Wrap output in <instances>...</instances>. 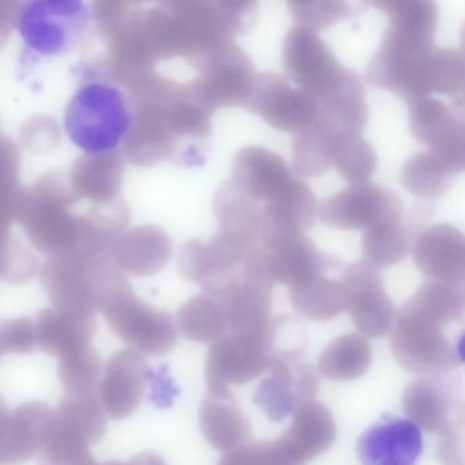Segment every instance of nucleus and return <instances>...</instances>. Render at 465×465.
<instances>
[{
  "instance_id": "f03ea898",
  "label": "nucleus",
  "mask_w": 465,
  "mask_h": 465,
  "mask_svg": "<svg viewBox=\"0 0 465 465\" xmlns=\"http://www.w3.org/2000/svg\"><path fill=\"white\" fill-rule=\"evenodd\" d=\"M133 124L132 105L124 92L107 83L81 86L64 115V129L73 145L88 154L115 151Z\"/></svg>"
},
{
  "instance_id": "9b49d317",
  "label": "nucleus",
  "mask_w": 465,
  "mask_h": 465,
  "mask_svg": "<svg viewBox=\"0 0 465 465\" xmlns=\"http://www.w3.org/2000/svg\"><path fill=\"white\" fill-rule=\"evenodd\" d=\"M268 377L254 391V404L273 423L295 415L307 402L314 401L320 378L306 361H282L272 364Z\"/></svg>"
},
{
  "instance_id": "9d476101",
  "label": "nucleus",
  "mask_w": 465,
  "mask_h": 465,
  "mask_svg": "<svg viewBox=\"0 0 465 465\" xmlns=\"http://www.w3.org/2000/svg\"><path fill=\"white\" fill-rule=\"evenodd\" d=\"M347 312L361 336L380 339L394 322V304L386 292L380 269L361 260L342 272Z\"/></svg>"
},
{
  "instance_id": "58836bf2",
  "label": "nucleus",
  "mask_w": 465,
  "mask_h": 465,
  "mask_svg": "<svg viewBox=\"0 0 465 465\" xmlns=\"http://www.w3.org/2000/svg\"><path fill=\"white\" fill-rule=\"evenodd\" d=\"M36 350V333L29 321L0 322V356L5 353H31Z\"/></svg>"
},
{
  "instance_id": "cd10ccee",
  "label": "nucleus",
  "mask_w": 465,
  "mask_h": 465,
  "mask_svg": "<svg viewBox=\"0 0 465 465\" xmlns=\"http://www.w3.org/2000/svg\"><path fill=\"white\" fill-rule=\"evenodd\" d=\"M456 171L431 151L420 152L405 162L401 183L411 194L437 198L448 192Z\"/></svg>"
},
{
  "instance_id": "c85d7f7f",
  "label": "nucleus",
  "mask_w": 465,
  "mask_h": 465,
  "mask_svg": "<svg viewBox=\"0 0 465 465\" xmlns=\"http://www.w3.org/2000/svg\"><path fill=\"white\" fill-rule=\"evenodd\" d=\"M178 328L190 341L214 342L227 334L224 307L219 299L200 295L178 312Z\"/></svg>"
},
{
  "instance_id": "7c9ffc66",
  "label": "nucleus",
  "mask_w": 465,
  "mask_h": 465,
  "mask_svg": "<svg viewBox=\"0 0 465 465\" xmlns=\"http://www.w3.org/2000/svg\"><path fill=\"white\" fill-rule=\"evenodd\" d=\"M54 415L64 426L89 440L97 443L103 440L107 431L105 411L100 402L99 393L64 394Z\"/></svg>"
},
{
  "instance_id": "7ed1b4c3",
  "label": "nucleus",
  "mask_w": 465,
  "mask_h": 465,
  "mask_svg": "<svg viewBox=\"0 0 465 465\" xmlns=\"http://www.w3.org/2000/svg\"><path fill=\"white\" fill-rule=\"evenodd\" d=\"M92 20L91 7L81 0H34L17 10L15 29L32 53L56 58L84 42Z\"/></svg>"
},
{
  "instance_id": "c756f323",
  "label": "nucleus",
  "mask_w": 465,
  "mask_h": 465,
  "mask_svg": "<svg viewBox=\"0 0 465 465\" xmlns=\"http://www.w3.org/2000/svg\"><path fill=\"white\" fill-rule=\"evenodd\" d=\"M89 440L53 416L37 450L39 465H97Z\"/></svg>"
},
{
  "instance_id": "f257e3e1",
  "label": "nucleus",
  "mask_w": 465,
  "mask_h": 465,
  "mask_svg": "<svg viewBox=\"0 0 465 465\" xmlns=\"http://www.w3.org/2000/svg\"><path fill=\"white\" fill-rule=\"evenodd\" d=\"M464 285L427 280L400 309L391 329L397 363L420 377H440L462 364Z\"/></svg>"
},
{
  "instance_id": "a19ab883",
  "label": "nucleus",
  "mask_w": 465,
  "mask_h": 465,
  "mask_svg": "<svg viewBox=\"0 0 465 465\" xmlns=\"http://www.w3.org/2000/svg\"><path fill=\"white\" fill-rule=\"evenodd\" d=\"M99 465V464H97ZM102 465H127L126 462H119V461H111V462H104V464Z\"/></svg>"
},
{
  "instance_id": "4468645a",
  "label": "nucleus",
  "mask_w": 465,
  "mask_h": 465,
  "mask_svg": "<svg viewBox=\"0 0 465 465\" xmlns=\"http://www.w3.org/2000/svg\"><path fill=\"white\" fill-rule=\"evenodd\" d=\"M356 451L361 465H416L423 437L412 421L385 416L359 437Z\"/></svg>"
},
{
  "instance_id": "f3484780",
  "label": "nucleus",
  "mask_w": 465,
  "mask_h": 465,
  "mask_svg": "<svg viewBox=\"0 0 465 465\" xmlns=\"http://www.w3.org/2000/svg\"><path fill=\"white\" fill-rule=\"evenodd\" d=\"M296 181L284 159L269 149L247 146L233 160L231 182L254 203L277 200Z\"/></svg>"
},
{
  "instance_id": "e433bc0d",
  "label": "nucleus",
  "mask_w": 465,
  "mask_h": 465,
  "mask_svg": "<svg viewBox=\"0 0 465 465\" xmlns=\"http://www.w3.org/2000/svg\"><path fill=\"white\" fill-rule=\"evenodd\" d=\"M265 340L272 364L296 361L303 355L309 342L306 329L301 321L291 315H280L271 320L265 331Z\"/></svg>"
},
{
  "instance_id": "f8f14e48",
  "label": "nucleus",
  "mask_w": 465,
  "mask_h": 465,
  "mask_svg": "<svg viewBox=\"0 0 465 465\" xmlns=\"http://www.w3.org/2000/svg\"><path fill=\"white\" fill-rule=\"evenodd\" d=\"M402 203L399 195L380 184H352L331 195L317 209L318 219L337 230H363L380 220L400 213Z\"/></svg>"
},
{
  "instance_id": "4be33fe9",
  "label": "nucleus",
  "mask_w": 465,
  "mask_h": 465,
  "mask_svg": "<svg viewBox=\"0 0 465 465\" xmlns=\"http://www.w3.org/2000/svg\"><path fill=\"white\" fill-rule=\"evenodd\" d=\"M219 301L224 307L227 334L262 333L271 322L272 288L265 285L239 276L235 287Z\"/></svg>"
},
{
  "instance_id": "39448f33",
  "label": "nucleus",
  "mask_w": 465,
  "mask_h": 465,
  "mask_svg": "<svg viewBox=\"0 0 465 465\" xmlns=\"http://www.w3.org/2000/svg\"><path fill=\"white\" fill-rule=\"evenodd\" d=\"M372 6L389 17V28L375 56L391 64H405L434 48L438 25L437 5L415 0H389Z\"/></svg>"
},
{
  "instance_id": "473e14b6",
  "label": "nucleus",
  "mask_w": 465,
  "mask_h": 465,
  "mask_svg": "<svg viewBox=\"0 0 465 465\" xmlns=\"http://www.w3.org/2000/svg\"><path fill=\"white\" fill-rule=\"evenodd\" d=\"M333 140L310 124L303 132L293 135L292 163L295 173L302 178H318L331 168Z\"/></svg>"
},
{
  "instance_id": "a878e982",
  "label": "nucleus",
  "mask_w": 465,
  "mask_h": 465,
  "mask_svg": "<svg viewBox=\"0 0 465 465\" xmlns=\"http://www.w3.org/2000/svg\"><path fill=\"white\" fill-rule=\"evenodd\" d=\"M371 359L372 351L366 337L345 334L321 352L318 371L331 381L358 380L369 370Z\"/></svg>"
},
{
  "instance_id": "6ab92c4d",
  "label": "nucleus",
  "mask_w": 465,
  "mask_h": 465,
  "mask_svg": "<svg viewBox=\"0 0 465 465\" xmlns=\"http://www.w3.org/2000/svg\"><path fill=\"white\" fill-rule=\"evenodd\" d=\"M110 325L116 334L135 352L163 356L175 348L178 340L175 323L165 312L143 306L114 310Z\"/></svg>"
},
{
  "instance_id": "0eeeda50",
  "label": "nucleus",
  "mask_w": 465,
  "mask_h": 465,
  "mask_svg": "<svg viewBox=\"0 0 465 465\" xmlns=\"http://www.w3.org/2000/svg\"><path fill=\"white\" fill-rule=\"evenodd\" d=\"M402 408L416 426L440 434V440L462 437V394L453 381L440 377H420L402 394Z\"/></svg>"
},
{
  "instance_id": "dca6fc26",
  "label": "nucleus",
  "mask_w": 465,
  "mask_h": 465,
  "mask_svg": "<svg viewBox=\"0 0 465 465\" xmlns=\"http://www.w3.org/2000/svg\"><path fill=\"white\" fill-rule=\"evenodd\" d=\"M151 374L141 353L132 350L115 353L105 364L97 389L105 412L116 420L133 415L141 404Z\"/></svg>"
},
{
  "instance_id": "ea45409f",
  "label": "nucleus",
  "mask_w": 465,
  "mask_h": 465,
  "mask_svg": "<svg viewBox=\"0 0 465 465\" xmlns=\"http://www.w3.org/2000/svg\"><path fill=\"white\" fill-rule=\"evenodd\" d=\"M127 465H167V462L159 456V454L146 451V453L137 454L133 457L130 461L126 462Z\"/></svg>"
},
{
  "instance_id": "2eb2a0df",
  "label": "nucleus",
  "mask_w": 465,
  "mask_h": 465,
  "mask_svg": "<svg viewBox=\"0 0 465 465\" xmlns=\"http://www.w3.org/2000/svg\"><path fill=\"white\" fill-rule=\"evenodd\" d=\"M53 416V408L40 401L25 402L10 412L0 394V465L34 459Z\"/></svg>"
},
{
  "instance_id": "1a4fd4ad",
  "label": "nucleus",
  "mask_w": 465,
  "mask_h": 465,
  "mask_svg": "<svg viewBox=\"0 0 465 465\" xmlns=\"http://www.w3.org/2000/svg\"><path fill=\"white\" fill-rule=\"evenodd\" d=\"M271 364L265 331L225 334L209 347L205 364L206 385L209 389L228 388L230 383L243 385L268 371Z\"/></svg>"
},
{
  "instance_id": "2f4dec72",
  "label": "nucleus",
  "mask_w": 465,
  "mask_h": 465,
  "mask_svg": "<svg viewBox=\"0 0 465 465\" xmlns=\"http://www.w3.org/2000/svg\"><path fill=\"white\" fill-rule=\"evenodd\" d=\"M331 167L351 186L367 183L377 168V154L361 134L347 135L333 141Z\"/></svg>"
},
{
  "instance_id": "b1692460",
  "label": "nucleus",
  "mask_w": 465,
  "mask_h": 465,
  "mask_svg": "<svg viewBox=\"0 0 465 465\" xmlns=\"http://www.w3.org/2000/svg\"><path fill=\"white\" fill-rule=\"evenodd\" d=\"M290 301L293 309L317 322L333 320L347 312V290L341 280L331 279L325 273L291 285Z\"/></svg>"
},
{
  "instance_id": "6e6552de",
  "label": "nucleus",
  "mask_w": 465,
  "mask_h": 465,
  "mask_svg": "<svg viewBox=\"0 0 465 465\" xmlns=\"http://www.w3.org/2000/svg\"><path fill=\"white\" fill-rule=\"evenodd\" d=\"M243 108L273 129L298 134L314 121L318 102L307 92L292 88L280 75L261 73L255 74Z\"/></svg>"
},
{
  "instance_id": "20e7f679",
  "label": "nucleus",
  "mask_w": 465,
  "mask_h": 465,
  "mask_svg": "<svg viewBox=\"0 0 465 465\" xmlns=\"http://www.w3.org/2000/svg\"><path fill=\"white\" fill-rule=\"evenodd\" d=\"M200 77L192 96L211 114L220 107H244L254 84L252 59L236 45L225 43L197 61Z\"/></svg>"
},
{
  "instance_id": "72a5a7b5",
  "label": "nucleus",
  "mask_w": 465,
  "mask_h": 465,
  "mask_svg": "<svg viewBox=\"0 0 465 465\" xmlns=\"http://www.w3.org/2000/svg\"><path fill=\"white\" fill-rule=\"evenodd\" d=\"M59 380L66 394L96 393L102 374V358L89 347L61 356Z\"/></svg>"
},
{
  "instance_id": "ddd939ff",
  "label": "nucleus",
  "mask_w": 465,
  "mask_h": 465,
  "mask_svg": "<svg viewBox=\"0 0 465 465\" xmlns=\"http://www.w3.org/2000/svg\"><path fill=\"white\" fill-rule=\"evenodd\" d=\"M410 127L419 143L429 146L457 173L464 170V124L445 103L432 97L411 103Z\"/></svg>"
},
{
  "instance_id": "5701e85b",
  "label": "nucleus",
  "mask_w": 465,
  "mask_h": 465,
  "mask_svg": "<svg viewBox=\"0 0 465 465\" xmlns=\"http://www.w3.org/2000/svg\"><path fill=\"white\" fill-rule=\"evenodd\" d=\"M336 435V423L331 411L321 402L310 401L293 415L292 424L282 437L309 462L328 451Z\"/></svg>"
},
{
  "instance_id": "412c9836",
  "label": "nucleus",
  "mask_w": 465,
  "mask_h": 465,
  "mask_svg": "<svg viewBox=\"0 0 465 465\" xmlns=\"http://www.w3.org/2000/svg\"><path fill=\"white\" fill-rule=\"evenodd\" d=\"M214 213L219 231L214 235L241 252H247L260 236L261 211L231 181L225 182L214 195Z\"/></svg>"
},
{
  "instance_id": "bb28decb",
  "label": "nucleus",
  "mask_w": 465,
  "mask_h": 465,
  "mask_svg": "<svg viewBox=\"0 0 465 465\" xmlns=\"http://www.w3.org/2000/svg\"><path fill=\"white\" fill-rule=\"evenodd\" d=\"M404 212L391 214L364 231L363 260L375 268H389L410 254V236L404 225Z\"/></svg>"
},
{
  "instance_id": "a211bd4d",
  "label": "nucleus",
  "mask_w": 465,
  "mask_h": 465,
  "mask_svg": "<svg viewBox=\"0 0 465 465\" xmlns=\"http://www.w3.org/2000/svg\"><path fill=\"white\" fill-rule=\"evenodd\" d=\"M413 258L430 280L464 285V236L454 225L440 223L424 231L416 242Z\"/></svg>"
},
{
  "instance_id": "aec40b11",
  "label": "nucleus",
  "mask_w": 465,
  "mask_h": 465,
  "mask_svg": "<svg viewBox=\"0 0 465 465\" xmlns=\"http://www.w3.org/2000/svg\"><path fill=\"white\" fill-rule=\"evenodd\" d=\"M203 437L217 450L227 451L250 442L252 424L230 389H209L200 408Z\"/></svg>"
},
{
  "instance_id": "423d86ee",
  "label": "nucleus",
  "mask_w": 465,
  "mask_h": 465,
  "mask_svg": "<svg viewBox=\"0 0 465 465\" xmlns=\"http://www.w3.org/2000/svg\"><path fill=\"white\" fill-rule=\"evenodd\" d=\"M282 66L287 77L317 102L331 94L348 74L317 32L298 25L285 36Z\"/></svg>"
},
{
  "instance_id": "f704fd0d",
  "label": "nucleus",
  "mask_w": 465,
  "mask_h": 465,
  "mask_svg": "<svg viewBox=\"0 0 465 465\" xmlns=\"http://www.w3.org/2000/svg\"><path fill=\"white\" fill-rule=\"evenodd\" d=\"M219 465H306L284 438L247 442L224 453Z\"/></svg>"
},
{
  "instance_id": "393cba45",
  "label": "nucleus",
  "mask_w": 465,
  "mask_h": 465,
  "mask_svg": "<svg viewBox=\"0 0 465 465\" xmlns=\"http://www.w3.org/2000/svg\"><path fill=\"white\" fill-rule=\"evenodd\" d=\"M94 331V321L88 317L43 314L35 331L36 348L48 355L61 358L74 351L91 347Z\"/></svg>"
},
{
  "instance_id": "c9c22d12",
  "label": "nucleus",
  "mask_w": 465,
  "mask_h": 465,
  "mask_svg": "<svg viewBox=\"0 0 465 465\" xmlns=\"http://www.w3.org/2000/svg\"><path fill=\"white\" fill-rule=\"evenodd\" d=\"M464 56L453 48H434L430 58L429 91L446 94L462 103Z\"/></svg>"
},
{
  "instance_id": "4c0bfd02",
  "label": "nucleus",
  "mask_w": 465,
  "mask_h": 465,
  "mask_svg": "<svg viewBox=\"0 0 465 465\" xmlns=\"http://www.w3.org/2000/svg\"><path fill=\"white\" fill-rule=\"evenodd\" d=\"M291 15L298 26L317 32L352 17L353 9L345 2H291Z\"/></svg>"
}]
</instances>
